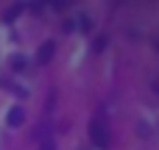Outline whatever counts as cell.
<instances>
[{
	"label": "cell",
	"mask_w": 159,
	"mask_h": 150,
	"mask_svg": "<svg viewBox=\"0 0 159 150\" xmlns=\"http://www.w3.org/2000/svg\"><path fill=\"white\" fill-rule=\"evenodd\" d=\"M89 139H92V145L95 148H109V125H106V117L103 114H98V117H92V122H89Z\"/></svg>",
	"instance_id": "cell-1"
},
{
	"label": "cell",
	"mask_w": 159,
	"mask_h": 150,
	"mask_svg": "<svg viewBox=\"0 0 159 150\" xmlns=\"http://www.w3.org/2000/svg\"><path fill=\"white\" fill-rule=\"evenodd\" d=\"M53 53H56V45H53V42H42L39 50H36V61H39V64H48V61L53 58Z\"/></svg>",
	"instance_id": "cell-2"
},
{
	"label": "cell",
	"mask_w": 159,
	"mask_h": 150,
	"mask_svg": "<svg viewBox=\"0 0 159 150\" xmlns=\"http://www.w3.org/2000/svg\"><path fill=\"white\" fill-rule=\"evenodd\" d=\"M22 122H25V111H22L20 106L8 109V125H11V128H20Z\"/></svg>",
	"instance_id": "cell-3"
},
{
	"label": "cell",
	"mask_w": 159,
	"mask_h": 150,
	"mask_svg": "<svg viewBox=\"0 0 159 150\" xmlns=\"http://www.w3.org/2000/svg\"><path fill=\"white\" fill-rule=\"evenodd\" d=\"M106 45H109V36H106V33H101V36L95 39V45H92V47H95V53H101V50H106Z\"/></svg>",
	"instance_id": "cell-4"
},
{
	"label": "cell",
	"mask_w": 159,
	"mask_h": 150,
	"mask_svg": "<svg viewBox=\"0 0 159 150\" xmlns=\"http://www.w3.org/2000/svg\"><path fill=\"white\" fill-rule=\"evenodd\" d=\"M11 67H14V70H17V72H22V70H25V67H28V61H25V58H22V56H14V58H11Z\"/></svg>",
	"instance_id": "cell-5"
},
{
	"label": "cell",
	"mask_w": 159,
	"mask_h": 150,
	"mask_svg": "<svg viewBox=\"0 0 159 150\" xmlns=\"http://www.w3.org/2000/svg\"><path fill=\"white\" fill-rule=\"evenodd\" d=\"M20 11H22V6H14V8H8V11H6V22H14V19L20 17Z\"/></svg>",
	"instance_id": "cell-6"
},
{
	"label": "cell",
	"mask_w": 159,
	"mask_h": 150,
	"mask_svg": "<svg viewBox=\"0 0 159 150\" xmlns=\"http://www.w3.org/2000/svg\"><path fill=\"white\" fill-rule=\"evenodd\" d=\"M39 150H56V145H53V139H42V145H39Z\"/></svg>",
	"instance_id": "cell-7"
},
{
	"label": "cell",
	"mask_w": 159,
	"mask_h": 150,
	"mask_svg": "<svg viewBox=\"0 0 159 150\" xmlns=\"http://www.w3.org/2000/svg\"><path fill=\"white\" fill-rule=\"evenodd\" d=\"M81 28L89 31V28H92V19H89V17H81Z\"/></svg>",
	"instance_id": "cell-8"
}]
</instances>
